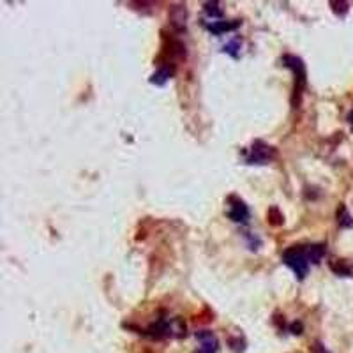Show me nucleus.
<instances>
[{
	"mask_svg": "<svg viewBox=\"0 0 353 353\" xmlns=\"http://www.w3.org/2000/svg\"><path fill=\"white\" fill-rule=\"evenodd\" d=\"M267 219H268V223H271L272 226H281V224H283V221H284V217H283V214L279 212V209L272 207L267 212Z\"/></svg>",
	"mask_w": 353,
	"mask_h": 353,
	"instance_id": "ddd939ff",
	"label": "nucleus"
},
{
	"mask_svg": "<svg viewBox=\"0 0 353 353\" xmlns=\"http://www.w3.org/2000/svg\"><path fill=\"white\" fill-rule=\"evenodd\" d=\"M284 67L293 71L295 74V96H293V106L297 108V105L300 102V96H302V90L305 89V83H307V73H305V64L302 58L295 57V55H284L281 58Z\"/></svg>",
	"mask_w": 353,
	"mask_h": 353,
	"instance_id": "7ed1b4c3",
	"label": "nucleus"
},
{
	"mask_svg": "<svg viewBox=\"0 0 353 353\" xmlns=\"http://www.w3.org/2000/svg\"><path fill=\"white\" fill-rule=\"evenodd\" d=\"M305 253H307V260L309 263H320L321 258L325 256V253H327V247H325V244H311L305 247Z\"/></svg>",
	"mask_w": 353,
	"mask_h": 353,
	"instance_id": "1a4fd4ad",
	"label": "nucleus"
},
{
	"mask_svg": "<svg viewBox=\"0 0 353 353\" xmlns=\"http://www.w3.org/2000/svg\"><path fill=\"white\" fill-rule=\"evenodd\" d=\"M315 351H316V353H330V351L327 350V348L323 346V344L320 343V341H318V343L315 344Z\"/></svg>",
	"mask_w": 353,
	"mask_h": 353,
	"instance_id": "6ab92c4d",
	"label": "nucleus"
},
{
	"mask_svg": "<svg viewBox=\"0 0 353 353\" xmlns=\"http://www.w3.org/2000/svg\"><path fill=\"white\" fill-rule=\"evenodd\" d=\"M205 27H207V30L210 34L221 35L224 32H233V30H237L240 27V22L239 19H233V22H210Z\"/></svg>",
	"mask_w": 353,
	"mask_h": 353,
	"instance_id": "0eeeda50",
	"label": "nucleus"
},
{
	"mask_svg": "<svg viewBox=\"0 0 353 353\" xmlns=\"http://www.w3.org/2000/svg\"><path fill=\"white\" fill-rule=\"evenodd\" d=\"M283 263L295 272L297 279L304 281L309 272V260L304 245H292L283 253Z\"/></svg>",
	"mask_w": 353,
	"mask_h": 353,
	"instance_id": "f03ea898",
	"label": "nucleus"
},
{
	"mask_svg": "<svg viewBox=\"0 0 353 353\" xmlns=\"http://www.w3.org/2000/svg\"><path fill=\"white\" fill-rule=\"evenodd\" d=\"M330 268H332V272L337 274V276H341V277H351L353 276V267L348 263L346 260L330 261Z\"/></svg>",
	"mask_w": 353,
	"mask_h": 353,
	"instance_id": "9d476101",
	"label": "nucleus"
},
{
	"mask_svg": "<svg viewBox=\"0 0 353 353\" xmlns=\"http://www.w3.org/2000/svg\"><path fill=\"white\" fill-rule=\"evenodd\" d=\"M289 330H292V334H300V332H302V323H300V321H295V323L289 325Z\"/></svg>",
	"mask_w": 353,
	"mask_h": 353,
	"instance_id": "a211bd4d",
	"label": "nucleus"
},
{
	"mask_svg": "<svg viewBox=\"0 0 353 353\" xmlns=\"http://www.w3.org/2000/svg\"><path fill=\"white\" fill-rule=\"evenodd\" d=\"M185 18H188L185 6H175L172 9V23L177 27V29H184V27H185Z\"/></svg>",
	"mask_w": 353,
	"mask_h": 353,
	"instance_id": "9b49d317",
	"label": "nucleus"
},
{
	"mask_svg": "<svg viewBox=\"0 0 353 353\" xmlns=\"http://www.w3.org/2000/svg\"><path fill=\"white\" fill-rule=\"evenodd\" d=\"M152 339H168V337L185 336V323L180 318H161L143 330Z\"/></svg>",
	"mask_w": 353,
	"mask_h": 353,
	"instance_id": "f257e3e1",
	"label": "nucleus"
},
{
	"mask_svg": "<svg viewBox=\"0 0 353 353\" xmlns=\"http://www.w3.org/2000/svg\"><path fill=\"white\" fill-rule=\"evenodd\" d=\"M348 122H350V126L353 128V110L350 112V115H348Z\"/></svg>",
	"mask_w": 353,
	"mask_h": 353,
	"instance_id": "aec40b11",
	"label": "nucleus"
},
{
	"mask_svg": "<svg viewBox=\"0 0 353 353\" xmlns=\"http://www.w3.org/2000/svg\"><path fill=\"white\" fill-rule=\"evenodd\" d=\"M276 157H277V150L274 147L256 140L251 149H249V152L245 154V162L247 164H267V162H271Z\"/></svg>",
	"mask_w": 353,
	"mask_h": 353,
	"instance_id": "20e7f679",
	"label": "nucleus"
},
{
	"mask_svg": "<svg viewBox=\"0 0 353 353\" xmlns=\"http://www.w3.org/2000/svg\"><path fill=\"white\" fill-rule=\"evenodd\" d=\"M337 224L341 228H353V217L344 205H339V209H337Z\"/></svg>",
	"mask_w": 353,
	"mask_h": 353,
	"instance_id": "f8f14e48",
	"label": "nucleus"
},
{
	"mask_svg": "<svg viewBox=\"0 0 353 353\" xmlns=\"http://www.w3.org/2000/svg\"><path fill=\"white\" fill-rule=\"evenodd\" d=\"M223 50H224V53H228V55H232L233 58H237L239 57V50H240V41L239 39H233V41L228 43Z\"/></svg>",
	"mask_w": 353,
	"mask_h": 353,
	"instance_id": "2eb2a0df",
	"label": "nucleus"
},
{
	"mask_svg": "<svg viewBox=\"0 0 353 353\" xmlns=\"http://www.w3.org/2000/svg\"><path fill=\"white\" fill-rule=\"evenodd\" d=\"M173 73H175V69H173V67H170V64L161 66L159 69L152 74L150 83H154V85H164V83L173 76Z\"/></svg>",
	"mask_w": 353,
	"mask_h": 353,
	"instance_id": "6e6552de",
	"label": "nucleus"
},
{
	"mask_svg": "<svg viewBox=\"0 0 353 353\" xmlns=\"http://www.w3.org/2000/svg\"><path fill=\"white\" fill-rule=\"evenodd\" d=\"M228 217L233 221V223H242L245 224L249 221V209L240 198L237 196H230L228 198Z\"/></svg>",
	"mask_w": 353,
	"mask_h": 353,
	"instance_id": "39448f33",
	"label": "nucleus"
},
{
	"mask_svg": "<svg viewBox=\"0 0 353 353\" xmlns=\"http://www.w3.org/2000/svg\"><path fill=\"white\" fill-rule=\"evenodd\" d=\"M194 337H196V341L200 343L198 353H217V350H219V341L214 336V332L200 330L194 334Z\"/></svg>",
	"mask_w": 353,
	"mask_h": 353,
	"instance_id": "423d86ee",
	"label": "nucleus"
},
{
	"mask_svg": "<svg viewBox=\"0 0 353 353\" xmlns=\"http://www.w3.org/2000/svg\"><path fill=\"white\" fill-rule=\"evenodd\" d=\"M348 6H350L348 2H330L332 11H334L336 14H339V16H344V14L348 13V9H350Z\"/></svg>",
	"mask_w": 353,
	"mask_h": 353,
	"instance_id": "dca6fc26",
	"label": "nucleus"
},
{
	"mask_svg": "<svg viewBox=\"0 0 353 353\" xmlns=\"http://www.w3.org/2000/svg\"><path fill=\"white\" fill-rule=\"evenodd\" d=\"M245 239H247V245L251 251H256L258 247L261 245V240L258 235H253V233H245Z\"/></svg>",
	"mask_w": 353,
	"mask_h": 353,
	"instance_id": "f3484780",
	"label": "nucleus"
},
{
	"mask_svg": "<svg viewBox=\"0 0 353 353\" xmlns=\"http://www.w3.org/2000/svg\"><path fill=\"white\" fill-rule=\"evenodd\" d=\"M205 13L209 14L210 18H221L223 16V9H219V4L217 2H205Z\"/></svg>",
	"mask_w": 353,
	"mask_h": 353,
	"instance_id": "4468645a",
	"label": "nucleus"
}]
</instances>
